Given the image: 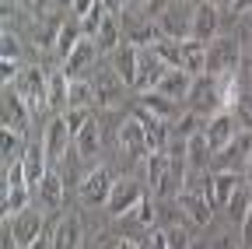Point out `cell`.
Instances as JSON below:
<instances>
[{
    "instance_id": "1",
    "label": "cell",
    "mask_w": 252,
    "mask_h": 249,
    "mask_svg": "<svg viewBox=\"0 0 252 249\" xmlns=\"http://www.w3.org/2000/svg\"><path fill=\"white\" fill-rule=\"evenodd\" d=\"M242 67V46L238 39L224 36V39H214L207 46V74L214 77H235Z\"/></svg>"
},
{
    "instance_id": "2",
    "label": "cell",
    "mask_w": 252,
    "mask_h": 249,
    "mask_svg": "<svg viewBox=\"0 0 252 249\" xmlns=\"http://www.w3.org/2000/svg\"><path fill=\"white\" fill-rule=\"evenodd\" d=\"M14 88L32 109H49V74L42 67H25L14 77Z\"/></svg>"
},
{
    "instance_id": "3",
    "label": "cell",
    "mask_w": 252,
    "mask_h": 249,
    "mask_svg": "<svg viewBox=\"0 0 252 249\" xmlns=\"http://www.w3.org/2000/svg\"><path fill=\"white\" fill-rule=\"evenodd\" d=\"M112 190H116L112 169H109V165H94V169L84 176V182H81V200L91 204V207H98V204H109Z\"/></svg>"
},
{
    "instance_id": "4",
    "label": "cell",
    "mask_w": 252,
    "mask_h": 249,
    "mask_svg": "<svg viewBox=\"0 0 252 249\" xmlns=\"http://www.w3.org/2000/svg\"><path fill=\"white\" fill-rule=\"evenodd\" d=\"M116 141H119L123 158H130V162H137V158L147 162L151 154H154L151 144H147V134H144V123H140L137 116H133V119H126L123 127H119V137H116Z\"/></svg>"
},
{
    "instance_id": "5",
    "label": "cell",
    "mask_w": 252,
    "mask_h": 249,
    "mask_svg": "<svg viewBox=\"0 0 252 249\" xmlns=\"http://www.w3.org/2000/svg\"><path fill=\"white\" fill-rule=\"evenodd\" d=\"M238 127H242V123H238V116H235L231 109H220V112H214V116L207 119V130H203V134H207L214 154L238 141Z\"/></svg>"
},
{
    "instance_id": "6",
    "label": "cell",
    "mask_w": 252,
    "mask_h": 249,
    "mask_svg": "<svg viewBox=\"0 0 252 249\" xmlns=\"http://www.w3.org/2000/svg\"><path fill=\"white\" fill-rule=\"evenodd\" d=\"M70 141H74V134H70V127H67V116L56 112V116L46 123V130H42V147H46V154H49V162H60L63 154H67Z\"/></svg>"
},
{
    "instance_id": "7",
    "label": "cell",
    "mask_w": 252,
    "mask_h": 249,
    "mask_svg": "<svg viewBox=\"0 0 252 249\" xmlns=\"http://www.w3.org/2000/svg\"><path fill=\"white\" fill-rule=\"evenodd\" d=\"M220 32V7L210 4V0H200V4L193 7V39L210 46Z\"/></svg>"
},
{
    "instance_id": "8",
    "label": "cell",
    "mask_w": 252,
    "mask_h": 249,
    "mask_svg": "<svg viewBox=\"0 0 252 249\" xmlns=\"http://www.w3.org/2000/svg\"><path fill=\"white\" fill-rule=\"evenodd\" d=\"M172 67L165 64L161 56L154 53V46H140V71H137V91H154L161 84V77L168 74Z\"/></svg>"
},
{
    "instance_id": "9",
    "label": "cell",
    "mask_w": 252,
    "mask_h": 249,
    "mask_svg": "<svg viewBox=\"0 0 252 249\" xmlns=\"http://www.w3.org/2000/svg\"><path fill=\"white\" fill-rule=\"evenodd\" d=\"M179 207L186 211L189 221H196V225H210V217H214V200L207 197V182L196 186V190H182L179 197Z\"/></svg>"
},
{
    "instance_id": "10",
    "label": "cell",
    "mask_w": 252,
    "mask_h": 249,
    "mask_svg": "<svg viewBox=\"0 0 252 249\" xmlns=\"http://www.w3.org/2000/svg\"><path fill=\"white\" fill-rule=\"evenodd\" d=\"M7 228H11V235L18 239V246L28 249L32 242H39V239H42V214H39V211H32V207H25L21 214L7 217Z\"/></svg>"
},
{
    "instance_id": "11",
    "label": "cell",
    "mask_w": 252,
    "mask_h": 249,
    "mask_svg": "<svg viewBox=\"0 0 252 249\" xmlns=\"http://www.w3.org/2000/svg\"><path fill=\"white\" fill-rule=\"evenodd\" d=\"M28 119H32V106L21 99V91L14 84H4V127L25 134L28 130Z\"/></svg>"
},
{
    "instance_id": "12",
    "label": "cell",
    "mask_w": 252,
    "mask_h": 249,
    "mask_svg": "<svg viewBox=\"0 0 252 249\" xmlns=\"http://www.w3.org/2000/svg\"><path fill=\"white\" fill-rule=\"evenodd\" d=\"M140 200H144L140 182H137V179H119L105 207H109V214H112V217H126V214H130V211H133Z\"/></svg>"
},
{
    "instance_id": "13",
    "label": "cell",
    "mask_w": 252,
    "mask_h": 249,
    "mask_svg": "<svg viewBox=\"0 0 252 249\" xmlns=\"http://www.w3.org/2000/svg\"><path fill=\"white\" fill-rule=\"evenodd\" d=\"M158 28H161V39H175V42L193 39V11L172 7V11H165L158 18Z\"/></svg>"
},
{
    "instance_id": "14",
    "label": "cell",
    "mask_w": 252,
    "mask_h": 249,
    "mask_svg": "<svg viewBox=\"0 0 252 249\" xmlns=\"http://www.w3.org/2000/svg\"><path fill=\"white\" fill-rule=\"evenodd\" d=\"M21 169H25V179H28V186H39L42 179H46V172H49V154H46V147H42V141L35 144V141H28V147L21 151Z\"/></svg>"
},
{
    "instance_id": "15",
    "label": "cell",
    "mask_w": 252,
    "mask_h": 249,
    "mask_svg": "<svg viewBox=\"0 0 252 249\" xmlns=\"http://www.w3.org/2000/svg\"><path fill=\"white\" fill-rule=\"evenodd\" d=\"M238 182H242L238 172H228V169L210 172V176H207V197L214 200V207H228V200H231L235 190H238Z\"/></svg>"
},
{
    "instance_id": "16",
    "label": "cell",
    "mask_w": 252,
    "mask_h": 249,
    "mask_svg": "<svg viewBox=\"0 0 252 249\" xmlns=\"http://www.w3.org/2000/svg\"><path fill=\"white\" fill-rule=\"evenodd\" d=\"M112 71L126 81V84H133L137 88V71H140V46L133 42H123L116 53H112Z\"/></svg>"
},
{
    "instance_id": "17",
    "label": "cell",
    "mask_w": 252,
    "mask_h": 249,
    "mask_svg": "<svg viewBox=\"0 0 252 249\" xmlns=\"http://www.w3.org/2000/svg\"><path fill=\"white\" fill-rule=\"evenodd\" d=\"M81 239H84V225L77 214H67L60 217L56 228H53V249H81Z\"/></svg>"
},
{
    "instance_id": "18",
    "label": "cell",
    "mask_w": 252,
    "mask_h": 249,
    "mask_svg": "<svg viewBox=\"0 0 252 249\" xmlns=\"http://www.w3.org/2000/svg\"><path fill=\"white\" fill-rule=\"evenodd\" d=\"M137 119L144 123V134H147V144H151V151H165V147L172 144V134H168V119L154 116V112H147V109H137Z\"/></svg>"
},
{
    "instance_id": "19",
    "label": "cell",
    "mask_w": 252,
    "mask_h": 249,
    "mask_svg": "<svg viewBox=\"0 0 252 249\" xmlns=\"http://www.w3.org/2000/svg\"><path fill=\"white\" fill-rule=\"evenodd\" d=\"M94 102H98V106H116L119 99H123V88H126V81L116 74V71H102L98 77H94Z\"/></svg>"
},
{
    "instance_id": "20",
    "label": "cell",
    "mask_w": 252,
    "mask_h": 249,
    "mask_svg": "<svg viewBox=\"0 0 252 249\" xmlns=\"http://www.w3.org/2000/svg\"><path fill=\"white\" fill-rule=\"evenodd\" d=\"M94 56H98V46H94V39H81L77 49L63 60V71H67V77H81L91 64H94Z\"/></svg>"
},
{
    "instance_id": "21",
    "label": "cell",
    "mask_w": 252,
    "mask_h": 249,
    "mask_svg": "<svg viewBox=\"0 0 252 249\" xmlns=\"http://www.w3.org/2000/svg\"><path fill=\"white\" fill-rule=\"evenodd\" d=\"M193 81H196L193 74H186V71L175 67V71H168V74L161 77V84H158L154 91H161L165 99H175V102H179V99H189V91H193Z\"/></svg>"
},
{
    "instance_id": "22",
    "label": "cell",
    "mask_w": 252,
    "mask_h": 249,
    "mask_svg": "<svg viewBox=\"0 0 252 249\" xmlns=\"http://www.w3.org/2000/svg\"><path fill=\"white\" fill-rule=\"evenodd\" d=\"M210 158H214V147H210V141H207V134L200 130V134H193L186 141V165L189 169H196V172H203L207 165H210Z\"/></svg>"
},
{
    "instance_id": "23",
    "label": "cell",
    "mask_w": 252,
    "mask_h": 249,
    "mask_svg": "<svg viewBox=\"0 0 252 249\" xmlns=\"http://www.w3.org/2000/svg\"><path fill=\"white\" fill-rule=\"evenodd\" d=\"M60 28H63V18L53 14V11H42L35 32H32V36H35V46H39V49H53L56 39H60Z\"/></svg>"
},
{
    "instance_id": "24",
    "label": "cell",
    "mask_w": 252,
    "mask_h": 249,
    "mask_svg": "<svg viewBox=\"0 0 252 249\" xmlns=\"http://www.w3.org/2000/svg\"><path fill=\"white\" fill-rule=\"evenodd\" d=\"M77 154L81 158H94V154H98V147H102V130H98V119L94 116H88V123L77 130Z\"/></svg>"
},
{
    "instance_id": "25",
    "label": "cell",
    "mask_w": 252,
    "mask_h": 249,
    "mask_svg": "<svg viewBox=\"0 0 252 249\" xmlns=\"http://www.w3.org/2000/svg\"><path fill=\"white\" fill-rule=\"evenodd\" d=\"M182 71L193 74V77L207 74V46L203 42H196V39H186L182 42Z\"/></svg>"
},
{
    "instance_id": "26",
    "label": "cell",
    "mask_w": 252,
    "mask_h": 249,
    "mask_svg": "<svg viewBox=\"0 0 252 249\" xmlns=\"http://www.w3.org/2000/svg\"><path fill=\"white\" fill-rule=\"evenodd\" d=\"M67 95H70V77L60 67L56 74H49V109L53 112H67Z\"/></svg>"
},
{
    "instance_id": "27",
    "label": "cell",
    "mask_w": 252,
    "mask_h": 249,
    "mask_svg": "<svg viewBox=\"0 0 252 249\" xmlns=\"http://www.w3.org/2000/svg\"><path fill=\"white\" fill-rule=\"evenodd\" d=\"M94 46H98V53H109V56L123 46V32H119L116 18L105 14V21H102V28H98V36H94Z\"/></svg>"
},
{
    "instance_id": "28",
    "label": "cell",
    "mask_w": 252,
    "mask_h": 249,
    "mask_svg": "<svg viewBox=\"0 0 252 249\" xmlns=\"http://www.w3.org/2000/svg\"><path fill=\"white\" fill-rule=\"evenodd\" d=\"M25 147H28L25 134L11 130V127H0V154H4V162H7V165L21 158V151H25Z\"/></svg>"
},
{
    "instance_id": "29",
    "label": "cell",
    "mask_w": 252,
    "mask_h": 249,
    "mask_svg": "<svg viewBox=\"0 0 252 249\" xmlns=\"http://www.w3.org/2000/svg\"><path fill=\"white\" fill-rule=\"evenodd\" d=\"M224 211H228V217H231L235 225H245V217L252 214V190H249V186H238Z\"/></svg>"
},
{
    "instance_id": "30",
    "label": "cell",
    "mask_w": 252,
    "mask_h": 249,
    "mask_svg": "<svg viewBox=\"0 0 252 249\" xmlns=\"http://www.w3.org/2000/svg\"><path fill=\"white\" fill-rule=\"evenodd\" d=\"M84 39V32L74 25V21H63V28H60V39H56V60L63 64V60H67L74 49H77V42Z\"/></svg>"
},
{
    "instance_id": "31",
    "label": "cell",
    "mask_w": 252,
    "mask_h": 249,
    "mask_svg": "<svg viewBox=\"0 0 252 249\" xmlns=\"http://www.w3.org/2000/svg\"><path fill=\"white\" fill-rule=\"evenodd\" d=\"M39 200L46 207H60L63 204V176L60 172H46V179L39 182Z\"/></svg>"
},
{
    "instance_id": "32",
    "label": "cell",
    "mask_w": 252,
    "mask_h": 249,
    "mask_svg": "<svg viewBox=\"0 0 252 249\" xmlns=\"http://www.w3.org/2000/svg\"><path fill=\"white\" fill-rule=\"evenodd\" d=\"M140 109L161 116V119H172L175 116V99H165L161 91H144V95H140Z\"/></svg>"
},
{
    "instance_id": "33",
    "label": "cell",
    "mask_w": 252,
    "mask_h": 249,
    "mask_svg": "<svg viewBox=\"0 0 252 249\" xmlns=\"http://www.w3.org/2000/svg\"><path fill=\"white\" fill-rule=\"evenodd\" d=\"M94 102V88L84 77H70V95H67V109H88Z\"/></svg>"
},
{
    "instance_id": "34",
    "label": "cell",
    "mask_w": 252,
    "mask_h": 249,
    "mask_svg": "<svg viewBox=\"0 0 252 249\" xmlns=\"http://www.w3.org/2000/svg\"><path fill=\"white\" fill-rule=\"evenodd\" d=\"M200 130H207V119H203L200 112H186V116L179 119V137H182V141H189V137L200 134Z\"/></svg>"
},
{
    "instance_id": "35",
    "label": "cell",
    "mask_w": 252,
    "mask_h": 249,
    "mask_svg": "<svg viewBox=\"0 0 252 249\" xmlns=\"http://www.w3.org/2000/svg\"><path fill=\"white\" fill-rule=\"evenodd\" d=\"M21 56V46H18V36L11 28H4V36H0V60H18Z\"/></svg>"
},
{
    "instance_id": "36",
    "label": "cell",
    "mask_w": 252,
    "mask_h": 249,
    "mask_svg": "<svg viewBox=\"0 0 252 249\" xmlns=\"http://www.w3.org/2000/svg\"><path fill=\"white\" fill-rule=\"evenodd\" d=\"M168 246L172 249H193V232L182 228V225H172L168 228Z\"/></svg>"
},
{
    "instance_id": "37",
    "label": "cell",
    "mask_w": 252,
    "mask_h": 249,
    "mask_svg": "<svg viewBox=\"0 0 252 249\" xmlns=\"http://www.w3.org/2000/svg\"><path fill=\"white\" fill-rule=\"evenodd\" d=\"M231 112L238 116L242 127H249V130H252V95H238V102L231 106Z\"/></svg>"
},
{
    "instance_id": "38",
    "label": "cell",
    "mask_w": 252,
    "mask_h": 249,
    "mask_svg": "<svg viewBox=\"0 0 252 249\" xmlns=\"http://www.w3.org/2000/svg\"><path fill=\"white\" fill-rule=\"evenodd\" d=\"M133 221H137L140 228H151V225H154V207H151V200H147V197L133 207Z\"/></svg>"
},
{
    "instance_id": "39",
    "label": "cell",
    "mask_w": 252,
    "mask_h": 249,
    "mask_svg": "<svg viewBox=\"0 0 252 249\" xmlns=\"http://www.w3.org/2000/svg\"><path fill=\"white\" fill-rule=\"evenodd\" d=\"M144 249H172L168 246V232H151L147 242H144Z\"/></svg>"
},
{
    "instance_id": "40",
    "label": "cell",
    "mask_w": 252,
    "mask_h": 249,
    "mask_svg": "<svg viewBox=\"0 0 252 249\" xmlns=\"http://www.w3.org/2000/svg\"><path fill=\"white\" fill-rule=\"evenodd\" d=\"M98 4H102V0H74L70 7H74V14H77V18L84 21V18H88V14H91L94 7H98Z\"/></svg>"
},
{
    "instance_id": "41",
    "label": "cell",
    "mask_w": 252,
    "mask_h": 249,
    "mask_svg": "<svg viewBox=\"0 0 252 249\" xmlns=\"http://www.w3.org/2000/svg\"><path fill=\"white\" fill-rule=\"evenodd\" d=\"M130 4H133V0H102V7H105L109 14H119V11H126Z\"/></svg>"
},
{
    "instance_id": "42",
    "label": "cell",
    "mask_w": 252,
    "mask_h": 249,
    "mask_svg": "<svg viewBox=\"0 0 252 249\" xmlns=\"http://www.w3.org/2000/svg\"><path fill=\"white\" fill-rule=\"evenodd\" d=\"M242 242H245V249H252V214L245 217V225H242Z\"/></svg>"
},
{
    "instance_id": "43",
    "label": "cell",
    "mask_w": 252,
    "mask_h": 249,
    "mask_svg": "<svg viewBox=\"0 0 252 249\" xmlns=\"http://www.w3.org/2000/svg\"><path fill=\"white\" fill-rule=\"evenodd\" d=\"M245 11H252V0H235L231 4V14H245Z\"/></svg>"
},
{
    "instance_id": "44",
    "label": "cell",
    "mask_w": 252,
    "mask_h": 249,
    "mask_svg": "<svg viewBox=\"0 0 252 249\" xmlns=\"http://www.w3.org/2000/svg\"><path fill=\"white\" fill-rule=\"evenodd\" d=\"M116 249H144V242H133V239H123L119 235V246Z\"/></svg>"
},
{
    "instance_id": "45",
    "label": "cell",
    "mask_w": 252,
    "mask_h": 249,
    "mask_svg": "<svg viewBox=\"0 0 252 249\" xmlns=\"http://www.w3.org/2000/svg\"><path fill=\"white\" fill-rule=\"evenodd\" d=\"M4 249H21V246H18V239L11 235V228H4Z\"/></svg>"
},
{
    "instance_id": "46",
    "label": "cell",
    "mask_w": 252,
    "mask_h": 249,
    "mask_svg": "<svg viewBox=\"0 0 252 249\" xmlns=\"http://www.w3.org/2000/svg\"><path fill=\"white\" fill-rule=\"evenodd\" d=\"M245 186L252 190V154H249V162H245Z\"/></svg>"
},
{
    "instance_id": "47",
    "label": "cell",
    "mask_w": 252,
    "mask_h": 249,
    "mask_svg": "<svg viewBox=\"0 0 252 249\" xmlns=\"http://www.w3.org/2000/svg\"><path fill=\"white\" fill-rule=\"evenodd\" d=\"M28 249H53V242H46V235H42V239H39V242H32V246H28Z\"/></svg>"
},
{
    "instance_id": "48",
    "label": "cell",
    "mask_w": 252,
    "mask_h": 249,
    "mask_svg": "<svg viewBox=\"0 0 252 249\" xmlns=\"http://www.w3.org/2000/svg\"><path fill=\"white\" fill-rule=\"evenodd\" d=\"M210 4H217L220 11H224V7H231V4H235V0H210Z\"/></svg>"
},
{
    "instance_id": "49",
    "label": "cell",
    "mask_w": 252,
    "mask_h": 249,
    "mask_svg": "<svg viewBox=\"0 0 252 249\" xmlns=\"http://www.w3.org/2000/svg\"><path fill=\"white\" fill-rule=\"evenodd\" d=\"M60 4H74V0H60Z\"/></svg>"
},
{
    "instance_id": "50",
    "label": "cell",
    "mask_w": 252,
    "mask_h": 249,
    "mask_svg": "<svg viewBox=\"0 0 252 249\" xmlns=\"http://www.w3.org/2000/svg\"><path fill=\"white\" fill-rule=\"evenodd\" d=\"M133 4H147V0H133Z\"/></svg>"
}]
</instances>
